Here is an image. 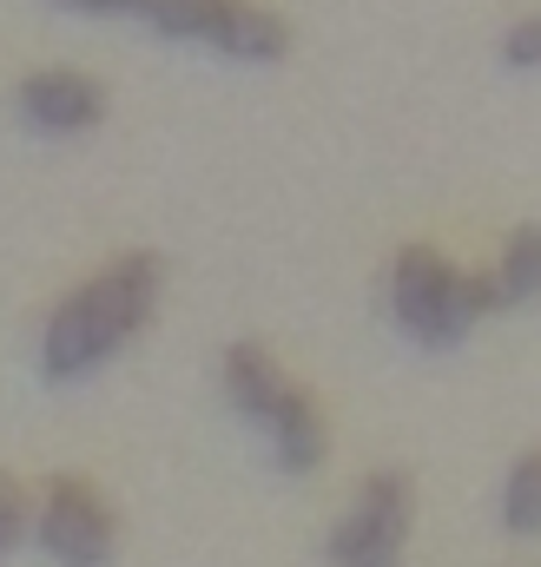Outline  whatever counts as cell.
Masks as SVG:
<instances>
[{
  "label": "cell",
  "instance_id": "cell-1",
  "mask_svg": "<svg viewBox=\"0 0 541 567\" xmlns=\"http://www.w3.org/2000/svg\"><path fill=\"white\" fill-rule=\"evenodd\" d=\"M165 303V258L159 251H120L113 265H100L86 284H73L47 330H40V377L73 390L86 377H100L139 330L159 317Z\"/></svg>",
  "mask_w": 541,
  "mask_h": 567
},
{
  "label": "cell",
  "instance_id": "cell-2",
  "mask_svg": "<svg viewBox=\"0 0 541 567\" xmlns=\"http://www.w3.org/2000/svg\"><path fill=\"white\" fill-rule=\"evenodd\" d=\"M218 383H225V403L270 442V462L284 475H310L324 462V449H330L324 410L310 403V390H297L284 377V363L265 343H232L218 357Z\"/></svg>",
  "mask_w": 541,
  "mask_h": 567
},
{
  "label": "cell",
  "instance_id": "cell-3",
  "mask_svg": "<svg viewBox=\"0 0 541 567\" xmlns=\"http://www.w3.org/2000/svg\"><path fill=\"white\" fill-rule=\"evenodd\" d=\"M384 303H390L397 330H404L409 343H422V350H456V343L476 330V317L496 310L489 278L462 271V265L442 258L436 245H404V251L390 258Z\"/></svg>",
  "mask_w": 541,
  "mask_h": 567
},
{
  "label": "cell",
  "instance_id": "cell-4",
  "mask_svg": "<svg viewBox=\"0 0 541 567\" xmlns=\"http://www.w3.org/2000/svg\"><path fill=\"white\" fill-rule=\"evenodd\" d=\"M133 20H145L165 40H192V47H212L225 60H245V66L290 53V27L258 0H139Z\"/></svg>",
  "mask_w": 541,
  "mask_h": 567
},
{
  "label": "cell",
  "instance_id": "cell-5",
  "mask_svg": "<svg viewBox=\"0 0 541 567\" xmlns=\"http://www.w3.org/2000/svg\"><path fill=\"white\" fill-rule=\"evenodd\" d=\"M53 567H113L120 555V515L86 475H53L33 502V535H27Z\"/></svg>",
  "mask_w": 541,
  "mask_h": 567
},
{
  "label": "cell",
  "instance_id": "cell-6",
  "mask_svg": "<svg viewBox=\"0 0 541 567\" xmlns=\"http://www.w3.org/2000/svg\"><path fill=\"white\" fill-rule=\"evenodd\" d=\"M409 515H416V488L404 468H370L357 488V508L330 528L324 561L330 567H404Z\"/></svg>",
  "mask_w": 541,
  "mask_h": 567
},
{
  "label": "cell",
  "instance_id": "cell-7",
  "mask_svg": "<svg viewBox=\"0 0 541 567\" xmlns=\"http://www.w3.org/2000/svg\"><path fill=\"white\" fill-rule=\"evenodd\" d=\"M13 113L33 140H86L106 126V86L80 66H40L13 86Z\"/></svg>",
  "mask_w": 541,
  "mask_h": 567
},
{
  "label": "cell",
  "instance_id": "cell-8",
  "mask_svg": "<svg viewBox=\"0 0 541 567\" xmlns=\"http://www.w3.org/2000/svg\"><path fill=\"white\" fill-rule=\"evenodd\" d=\"M489 297L496 310H516V303H535L541 297V225H522L502 251V265L489 271Z\"/></svg>",
  "mask_w": 541,
  "mask_h": 567
},
{
  "label": "cell",
  "instance_id": "cell-9",
  "mask_svg": "<svg viewBox=\"0 0 541 567\" xmlns=\"http://www.w3.org/2000/svg\"><path fill=\"white\" fill-rule=\"evenodd\" d=\"M496 515H502V528L522 535V542L541 535V449H522V455L509 462L502 495H496Z\"/></svg>",
  "mask_w": 541,
  "mask_h": 567
},
{
  "label": "cell",
  "instance_id": "cell-10",
  "mask_svg": "<svg viewBox=\"0 0 541 567\" xmlns=\"http://www.w3.org/2000/svg\"><path fill=\"white\" fill-rule=\"evenodd\" d=\"M27 535H33V495L0 468V561H7Z\"/></svg>",
  "mask_w": 541,
  "mask_h": 567
},
{
  "label": "cell",
  "instance_id": "cell-11",
  "mask_svg": "<svg viewBox=\"0 0 541 567\" xmlns=\"http://www.w3.org/2000/svg\"><path fill=\"white\" fill-rule=\"evenodd\" d=\"M502 66H509V73H541V13L509 20V33H502Z\"/></svg>",
  "mask_w": 541,
  "mask_h": 567
},
{
  "label": "cell",
  "instance_id": "cell-12",
  "mask_svg": "<svg viewBox=\"0 0 541 567\" xmlns=\"http://www.w3.org/2000/svg\"><path fill=\"white\" fill-rule=\"evenodd\" d=\"M60 13H86V20H126L139 13V0H53Z\"/></svg>",
  "mask_w": 541,
  "mask_h": 567
}]
</instances>
